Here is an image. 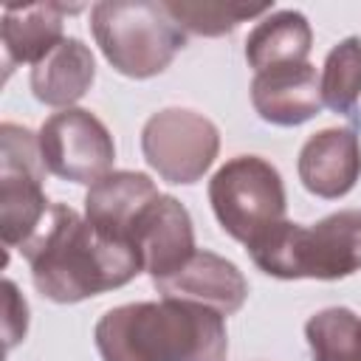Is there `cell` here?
Returning a JSON list of instances; mask_svg holds the SVG:
<instances>
[{
	"instance_id": "11",
	"label": "cell",
	"mask_w": 361,
	"mask_h": 361,
	"mask_svg": "<svg viewBox=\"0 0 361 361\" xmlns=\"http://www.w3.org/2000/svg\"><path fill=\"white\" fill-rule=\"evenodd\" d=\"M361 178V138L353 127L313 133L299 149L302 186L324 200L347 195Z\"/></svg>"
},
{
	"instance_id": "20",
	"label": "cell",
	"mask_w": 361,
	"mask_h": 361,
	"mask_svg": "<svg viewBox=\"0 0 361 361\" xmlns=\"http://www.w3.org/2000/svg\"><path fill=\"white\" fill-rule=\"evenodd\" d=\"M3 290H6V347L11 350L25 336V327H28V305L17 293V285L11 279L3 282Z\"/></svg>"
},
{
	"instance_id": "18",
	"label": "cell",
	"mask_w": 361,
	"mask_h": 361,
	"mask_svg": "<svg viewBox=\"0 0 361 361\" xmlns=\"http://www.w3.org/2000/svg\"><path fill=\"white\" fill-rule=\"evenodd\" d=\"M322 102L341 113L353 116L361 96V39L347 37L336 48H330L322 71Z\"/></svg>"
},
{
	"instance_id": "2",
	"label": "cell",
	"mask_w": 361,
	"mask_h": 361,
	"mask_svg": "<svg viewBox=\"0 0 361 361\" xmlns=\"http://www.w3.org/2000/svg\"><path fill=\"white\" fill-rule=\"evenodd\" d=\"M93 338L102 361H226L228 353L223 316L183 299L113 307Z\"/></svg>"
},
{
	"instance_id": "7",
	"label": "cell",
	"mask_w": 361,
	"mask_h": 361,
	"mask_svg": "<svg viewBox=\"0 0 361 361\" xmlns=\"http://www.w3.org/2000/svg\"><path fill=\"white\" fill-rule=\"evenodd\" d=\"M220 149L217 127L186 107H166L147 118L141 152L147 164L169 183H195L214 164Z\"/></svg>"
},
{
	"instance_id": "1",
	"label": "cell",
	"mask_w": 361,
	"mask_h": 361,
	"mask_svg": "<svg viewBox=\"0 0 361 361\" xmlns=\"http://www.w3.org/2000/svg\"><path fill=\"white\" fill-rule=\"evenodd\" d=\"M20 251L31 265L34 288L59 305L121 288L144 271L135 245L102 234L87 217L62 203L51 206Z\"/></svg>"
},
{
	"instance_id": "19",
	"label": "cell",
	"mask_w": 361,
	"mask_h": 361,
	"mask_svg": "<svg viewBox=\"0 0 361 361\" xmlns=\"http://www.w3.org/2000/svg\"><path fill=\"white\" fill-rule=\"evenodd\" d=\"M169 17L189 34L197 37H220L231 34L243 20L271 11V3H183V0H166L164 3Z\"/></svg>"
},
{
	"instance_id": "5",
	"label": "cell",
	"mask_w": 361,
	"mask_h": 361,
	"mask_svg": "<svg viewBox=\"0 0 361 361\" xmlns=\"http://www.w3.org/2000/svg\"><path fill=\"white\" fill-rule=\"evenodd\" d=\"M209 200L223 231L245 245L282 223L288 206L282 175L259 155L226 161L209 180Z\"/></svg>"
},
{
	"instance_id": "16",
	"label": "cell",
	"mask_w": 361,
	"mask_h": 361,
	"mask_svg": "<svg viewBox=\"0 0 361 361\" xmlns=\"http://www.w3.org/2000/svg\"><path fill=\"white\" fill-rule=\"evenodd\" d=\"M310 45H313V31L307 17L302 11L285 8L268 14L251 28L245 39V59L257 73H262L271 68L307 62Z\"/></svg>"
},
{
	"instance_id": "14",
	"label": "cell",
	"mask_w": 361,
	"mask_h": 361,
	"mask_svg": "<svg viewBox=\"0 0 361 361\" xmlns=\"http://www.w3.org/2000/svg\"><path fill=\"white\" fill-rule=\"evenodd\" d=\"M93 79H96L93 54L76 37H65L54 51H48L31 68V90L37 102L65 110L90 90Z\"/></svg>"
},
{
	"instance_id": "3",
	"label": "cell",
	"mask_w": 361,
	"mask_h": 361,
	"mask_svg": "<svg viewBox=\"0 0 361 361\" xmlns=\"http://www.w3.org/2000/svg\"><path fill=\"white\" fill-rule=\"evenodd\" d=\"M254 265L276 279H341L361 271V209L327 214L316 226L276 223L245 245Z\"/></svg>"
},
{
	"instance_id": "15",
	"label": "cell",
	"mask_w": 361,
	"mask_h": 361,
	"mask_svg": "<svg viewBox=\"0 0 361 361\" xmlns=\"http://www.w3.org/2000/svg\"><path fill=\"white\" fill-rule=\"evenodd\" d=\"M79 11L62 3H31V6H6L3 8V54L6 68L31 62L37 65L48 51H54L62 37V14Z\"/></svg>"
},
{
	"instance_id": "10",
	"label": "cell",
	"mask_w": 361,
	"mask_h": 361,
	"mask_svg": "<svg viewBox=\"0 0 361 361\" xmlns=\"http://www.w3.org/2000/svg\"><path fill=\"white\" fill-rule=\"evenodd\" d=\"M155 288L164 299L197 302L220 316H231L245 305L248 282L243 271L220 254L195 251L175 274L155 279Z\"/></svg>"
},
{
	"instance_id": "17",
	"label": "cell",
	"mask_w": 361,
	"mask_h": 361,
	"mask_svg": "<svg viewBox=\"0 0 361 361\" xmlns=\"http://www.w3.org/2000/svg\"><path fill=\"white\" fill-rule=\"evenodd\" d=\"M313 361H361V316L350 307H324L305 324Z\"/></svg>"
},
{
	"instance_id": "4",
	"label": "cell",
	"mask_w": 361,
	"mask_h": 361,
	"mask_svg": "<svg viewBox=\"0 0 361 361\" xmlns=\"http://www.w3.org/2000/svg\"><path fill=\"white\" fill-rule=\"evenodd\" d=\"M90 31L104 59L130 79H149L169 68L186 45V31L164 3L104 0L90 8Z\"/></svg>"
},
{
	"instance_id": "8",
	"label": "cell",
	"mask_w": 361,
	"mask_h": 361,
	"mask_svg": "<svg viewBox=\"0 0 361 361\" xmlns=\"http://www.w3.org/2000/svg\"><path fill=\"white\" fill-rule=\"evenodd\" d=\"M39 152L48 166L62 180L93 186L110 175L116 144L107 127L82 107H68L54 113L39 130Z\"/></svg>"
},
{
	"instance_id": "9",
	"label": "cell",
	"mask_w": 361,
	"mask_h": 361,
	"mask_svg": "<svg viewBox=\"0 0 361 361\" xmlns=\"http://www.w3.org/2000/svg\"><path fill=\"white\" fill-rule=\"evenodd\" d=\"M130 243L135 245L144 271L155 279L175 274L197 248L195 228L186 206L172 195H158L135 220L130 231Z\"/></svg>"
},
{
	"instance_id": "12",
	"label": "cell",
	"mask_w": 361,
	"mask_h": 361,
	"mask_svg": "<svg viewBox=\"0 0 361 361\" xmlns=\"http://www.w3.org/2000/svg\"><path fill=\"white\" fill-rule=\"evenodd\" d=\"M251 104L262 121L276 127L310 121L324 107L316 68L310 62H299L257 73L251 82Z\"/></svg>"
},
{
	"instance_id": "6",
	"label": "cell",
	"mask_w": 361,
	"mask_h": 361,
	"mask_svg": "<svg viewBox=\"0 0 361 361\" xmlns=\"http://www.w3.org/2000/svg\"><path fill=\"white\" fill-rule=\"evenodd\" d=\"M39 138L20 124H0V237L6 248L25 245L51 212L42 180Z\"/></svg>"
},
{
	"instance_id": "13",
	"label": "cell",
	"mask_w": 361,
	"mask_h": 361,
	"mask_svg": "<svg viewBox=\"0 0 361 361\" xmlns=\"http://www.w3.org/2000/svg\"><path fill=\"white\" fill-rule=\"evenodd\" d=\"M161 192L144 172L118 169L96 180L85 195V217L107 237L127 240L138 220V214L158 197ZM133 245V243H130Z\"/></svg>"
}]
</instances>
